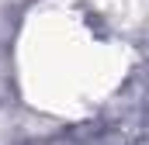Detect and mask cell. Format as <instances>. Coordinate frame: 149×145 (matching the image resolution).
I'll return each mask as SVG.
<instances>
[{"label":"cell","mask_w":149,"mask_h":145,"mask_svg":"<svg viewBox=\"0 0 149 145\" xmlns=\"http://www.w3.org/2000/svg\"><path fill=\"white\" fill-rule=\"evenodd\" d=\"M125 45L87 10L49 0L35 7L17 38V79L28 104L49 114H87L125 76Z\"/></svg>","instance_id":"1"}]
</instances>
